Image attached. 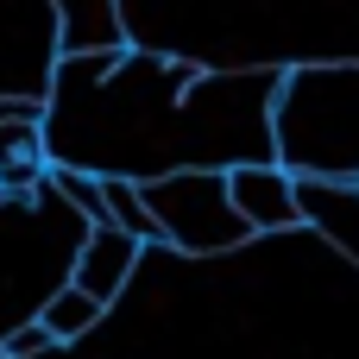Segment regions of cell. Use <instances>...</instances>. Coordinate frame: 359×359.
<instances>
[{"label":"cell","mask_w":359,"mask_h":359,"mask_svg":"<svg viewBox=\"0 0 359 359\" xmlns=\"http://www.w3.org/2000/svg\"><path fill=\"white\" fill-rule=\"evenodd\" d=\"M271 139H278V164H290L297 177L359 183V63L284 69Z\"/></svg>","instance_id":"6da1fadb"},{"label":"cell","mask_w":359,"mask_h":359,"mask_svg":"<svg viewBox=\"0 0 359 359\" xmlns=\"http://www.w3.org/2000/svg\"><path fill=\"white\" fill-rule=\"evenodd\" d=\"M145 202L164 227V246L189 252V259H221V252H240L246 240H259L246 227V215L233 208L221 164L158 170V177H145Z\"/></svg>","instance_id":"7a4b0ae2"},{"label":"cell","mask_w":359,"mask_h":359,"mask_svg":"<svg viewBox=\"0 0 359 359\" xmlns=\"http://www.w3.org/2000/svg\"><path fill=\"white\" fill-rule=\"evenodd\" d=\"M227 196L246 215L252 233H290L303 227V189L297 170L278 158H252V164H227Z\"/></svg>","instance_id":"3957f363"},{"label":"cell","mask_w":359,"mask_h":359,"mask_svg":"<svg viewBox=\"0 0 359 359\" xmlns=\"http://www.w3.org/2000/svg\"><path fill=\"white\" fill-rule=\"evenodd\" d=\"M297 189H303V227H316L347 265H359V183L297 177Z\"/></svg>","instance_id":"277c9868"},{"label":"cell","mask_w":359,"mask_h":359,"mask_svg":"<svg viewBox=\"0 0 359 359\" xmlns=\"http://www.w3.org/2000/svg\"><path fill=\"white\" fill-rule=\"evenodd\" d=\"M139 246H145V240L120 233L114 221H107V227H88V240H82V252H76V278H69V284H82V290H88V297H101V303H114V297L133 284V271H139Z\"/></svg>","instance_id":"5b68a950"},{"label":"cell","mask_w":359,"mask_h":359,"mask_svg":"<svg viewBox=\"0 0 359 359\" xmlns=\"http://www.w3.org/2000/svg\"><path fill=\"white\" fill-rule=\"evenodd\" d=\"M50 6H57V44H63V57H82V50H126L120 0H50Z\"/></svg>","instance_id":"8992f818"},{"label":"cell","mask_w":359,"mask_h":359,"mask_svg":"<svg viewBox=\"0 0 359 359\" xmlns=\"http://www.w3.org/2000/svg\"><path fill=\"white\" fill-rule=\"evenodd\" d=\"M44 120H0V196L6 189H44Z\"/></svg>","instance_id":"52a82bcc"},{"label":"cell","mask_w":359,"mask_h":359,"mask_svg":"<svg viewBox=\"0 0 359 359\" xmlns=\"http://www.w3.org/2000/svg\"><path fill=\"white\" fill-rule=\"evenodd\" d=\"M101 196H107V221L120 227V233H133V240H164V227H158V215H151V202H145V177H126V170H101Z\"/></svg>","instance_id":"ba28073f"},{"label":"cell","mask_w":359,"mask_h":359,"mask_svg":"<svg viewBox=\"0 0 359 359\" xmlns=\"http://www.w3.org/2000/svg\"><path fill=\"white\" fill-rule=\"evenodd\" d=\"M101 316H107V303H101V297H88L82 284H63V290L38 309V322L50 328V341H57V347H63V341L95 334V328H101Z\"/></svg>","instance_id":"9c48e42d"},{"label":"cell","mask_w":359,"mask_h":359,"mask_svg":"<svg viewBox=\"0 0 359 359\" xmlns=\"http://www.w3.org/2000/svg\"><path fill=\"white\" fill-rule=\"evenodd\" d=\"M44 183L57 189V202H63V208H76V221H88V227H107L101 170H82V164H50V177H44Z\"/></svg>","instance_id":"30bf717a"},{"label":"cell","mask_w":359,"mask_h":359,"mask_svg":"<svg viewBox=\"0 0 359 359\" xmlns=\"http://www.w3.org/2000/svg\"><path fill=\"white\" fill-rule=\"evenodd\" d=\"M57 341H50V328L44 322H25V328H13L6 341H0V353L6 359H38V353H50Z\"/></svg>","instance_id":"8fae6325"},{"label":"cell","mask_w":359,"mask_h":359,"mask_svg":"<svg viewBox=\"0 0 359 359\" xmlns=\"http://www.w3.org/2000/svg\"><path fill=\"white\" fill-rule=\"evenodd\" d=\"M0 120H50L44 95H0Z\"/></svg>","instance_id":"7c38bea8"}]
</instances>
